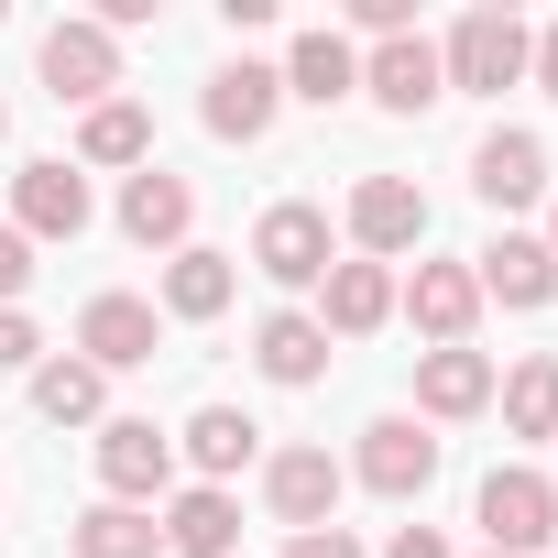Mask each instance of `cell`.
Returning a JSON list of instances; mask_svg holds the SVG:
<instances>
[{
  "mask_svg": "<svg viewBox=\"0 0 558 558\" xmlns=\"http://www.w3.org/2000/svg\"><path fill=\"white\" fill-rule=\"evenodd\" d=\"M351 241H362V263L416 252V241H427V197H416L405 175H362V186H351Z\"/></svg>",
  "mask_w": 558,
  "mask_h": 558,
  "instance_id": "9",
  "label": "cell"
},
{
  "mask_svg": "<svg viewBox=\"0 0 558 558\" xmlns=\"http://www.w3.org/2000/svg\"><path fill=\"white\" fill-rule=\"evenodd\" d=\"M77 165H132V175H143V165H154V121H143L132 99H99V110L77 121Z\"/></svg>",
  "mask_w": 558,
  "mask_h": 558,
  "instance_id": "23",
  "label": "cell"
},
{
  "mask_svg": "<svg viewBox=\"0 0 558 558\" xmlns=\"http://www.w3.org/2000/svg\"><path fill=\"white\" fill-rule=\"evenodd\" d=\"M286 558H373V547H362V536H351V525H307V536H296V547H286Z\"/></svg>",
  "mask_w": 558,
  "mask_h": 558,
  "instance_id": "30",
  "label": "cell"
},
{
  "mask_svg": "<svg viewBox=\"0 0 558 558\" xmlns=\"http://www.w3.org/2000/svg\"><path fill=\"white\" fill-rule=\"evenodd\" d=\"M77 362H99V373L154 362V307H143V296H88V318H77Z\"/></svg>",
  "mask_w": 558,
  "mask_h": 558,
  "instance_id": "18",
  "label": "cell"
},
{
  "mask_svg": "<svg viewBox=\"0 0 558 558\" xmlns=\"http://www.w3.org/2000/svg\"><path fill=\"white\" fill-rule=\"evenodd\" d=\"M0 132H12V110H0Z\"/></svg>",
  "mask_w": 558,
  "mask_h": 558,
  "instance_id": "34",
  "label": "cell"
},
{
  "mask_svg": "<svg viewBox=\"0 0 558 558\" xmlns=\"http://www.w3.org/2000/svg\"><path fill=\"white\" fill-rule=\"evenodd\" d=\"M525 77H536V88H547V99H558V23H547V34H536V56H525Z\"/></svg>",
  "mask_w": 558,
  "mask_h": 558,
  "instance_id": "32",
  "label": "cell"
},
{
  "mask_svg": "<svg viewBox=\"0 0 558 558\" xmlns=\"http://www.w3.org/2000/svg\"><path fill=\"white\" fill-rule=\"evenodd\" d=\"M340 482H351V471H340L329 449H274V460H263V504H274V514H286L296 536L340 514Z\"/></svg>",
  "mask_w": 558,
  "mask_h": 558,
  "instance_id": "10",
  "label": "cell"
},
{
  "mask_svg": "<svg viewBox=\"0 0 558 558\" xmlns=\"http://www.w3.org/2000/svg\"><path fill=\"white\" fill-rule=\"evenodd\" d=\"M471 286H482V296H504V307H547V296H558V263H547V241H536V230H504V241H482V252H471Z\"/></svg>",
  "mask_w": 558,
  "mask_h": 558,
  "instance_id": "14",
  "label": "cell"
},
{
  "mask_svg": "<svg viewBox=\"0 0 558 558\" xmlns=\"http://www.w3.org/2000/svg\"><path fill=\"white\" fill-rule=\"evenodd\" d=\"M0 23H12V12H0Z\"/></svg>",
  "mask_w": 558,
  "mask_h": 558,
  "instance_id": "35",
  "label": "cell"
},
{
  "mask_svg": "<svg viewBox=\"0 0 558 558\" xmlns=\"http://www.w3.org/2000/svg\"><path fill=\"white\" fill-rule=\"evenodd\" d=\"M165 547H175V558H241V504H230L219 482L175 493V504H165Z\"/></svg>",
  "mask_w": 558,
  "mask_h": 558,
  "instance_id": "19",
  "label": "cell"
},
{
  "mask_svg": "<svg viewBox=\"0 0 558 558\" xmlns=\"http://www.w3.org/2000/svg\"><path fill=\"white\" fill-rule=\"evenodd\" d=\"M547 536H558V493H547V471H525V460L493 471V482H482V547H493V558H536Z\"/></svg>",
  "mask_w": 558,
  "mask_h": 558,
  "instance_id": "3",
  "label": "cell"
},
{
  "mask_svg": "<svg viewBox=\"0 0 558 558\" xmlns=\"http://www.w3.org/2000/svg\"><path fill=\"white\" fill-rule=\"evenodd\" d=\"M12 230L23 241H77L88 230V175L77 165H23L12 175Z\"/></svg>",
  "mask_w": 558,
  "mask_h": 558,
  "instance_id": "12",
  "label": "cell"
},
{
  "mask_svg": "<svg viewBox=\"0 0 558 558\" xmlns=\"http://www.w3.org/2000/svg\"><path fill=\"white\" fill-rule=\"evenodd\" d=\"M274 110H286V66H252V56H241V66H219V77H208V99H197V121H208L219 143H263V132H274Z\"/></svg>",
  "mask_w": 558,
  "mask_h": 558,
  "instance_id": "7",
  "label": "cell"
},
{
  "mask_svg": "<svg viewBox=\"0 0 558 558\" xmlns=\"http://www.w3.org/2000/svg\"><path fill=\"white\" fill-rule=\"evenodd\" d=\"M471 186H482L493 208L547 197V143H536V132H482V143H471Z\"/></svg>",
  "mask_w": 558,
  "mask_h": 558,
  "instance_id": "17",
  "label": "cell"
},
{
  "mask_svg": "<svg viewBox=\"0 0 558 558\" xmlns=\"http://www.w3.org/2000/svg\"><path fill=\"white\" fill-rule=\"evenodd\" d=\"M493 395H504V427H514V438H558V362H547V351L514 362Z\"/></svg>",
  "mask_w": 558,
  "mask_h": 558,
  "instance_id": "27",
  "label": "cell"
},
{
  "mask_svg": "<svg viewBox=\"0 0 558 558\" xmlns=\"http://www.w3.org/2000/svg\"><path fill=\"white\" fill-rule=\"evenodd\" d=\"M186 219H197V186H186V175L143 165V175L121 186V230H132L143 252H186Z\"/></svg>",
  "mask_w": 558,
  "mask_h": 558,
  "instance_id": "15",
  "label": "cell"
},
{
  "mask_svg": "<svg viewBox=\"0 0 558 558\" xmlns=\"http://www.w3.org/2000/svg\"><path fill=\"white\" fill-rule=\"evenodd\" d=\"M230 286H241L230 252H197V241H186V252H165V307H175V318H219V307H230Z\"/></svg>",
  "mask_w": 558,
  "mask_h": 558,
  "instance_id": "24",
  "label": "cell"
},
{
  "mask_svg": "<svg viewBox=\"0 0 558 558\" xmlns=\"http://www.w3.org/2000/svg\"><path fill=\"white\" fill-rule=\"evenodd\" d=\"M351 88H362L351 34H329V23H318V34H296V56H286V99H318V110H329V99H351Z\"/></svg>",
  "mask_w": 558,
  "mask_h": 558,
  "instance_id": "21",
  "label": "cell"
},
{
  "mask_svg": "<svg viewBox=\"0 0 558 558\" xmlns=\"http://www.w3.org/2000/svg\"><path fill=\"white\" fill-rule=\"evenodd\" d=\"M45 88L77 99V110H99V99L121 88V34H99V23H56V34H45Z\"/></svg>",
  "mask_w": 558,
  "mask_h": 558,
  "instance_id": "8",
  "label": "cell"
},
{
  "mask_svg": "<svg viewBox=\"0 0 558 558\" xmlns=\"http://www.w3.org/2000/svg\"><path fill=\"white\" fill-rule=\"evenodd\" d=\"M384 318H395V263H362V252L329 263V286H318V329H329V340H373Z\"/></svg>",
  "mask_w": 558,
  "mask_h": 558,
  "instance_id": "13",
  "label": "cell"
},
{
  "mask_svg": "<svg viewBox=\"0 0 558 558\" xmlns=\"http://www.w3.org/2000/svg\"><path fill=\"white\" fill-rule=\"evenodd\" d=\"M252 362H263V384H318V373H329V329H318L307 307H274V318L252 329Z\"/></svg>",
  "mask_w": 558,
  "mask_h": 558,
  "instance_id": "20",
  "label": "cell"
},
{
  "mask_svg": "<svg viewBox=\"0 0 558 558\" xmlns=\"http://www.w3.org/2000/svg\"><path fill=\"white\" fill-rule=\"evenodd\" d=\"M482 405H493L482 351H416V427H449V416H482Z\"/></svg>",
  "mask_w": 558,
  "mask_h": 558,
  "instance_id": "16",
  "label": "cell"
},
{
  "mask_svg": "<svg viewBox=\"0 0 558 558\" xmlns=\"http://www.w3.org/2000/svg\"><path fill=\"white\" fill-rule=\"evenodd\" d=\"M34 351H45L34 318H23V307H0V373H34Z\"/></svg>",
  "mask_w": 558,
  "mask_h": 558,
  "instance_id": "29",
  "label": "cell"
},
{
  "mask_svg": "<svg viewBox=\"0 0 558 558\" xmlns=\"http://www.w3.org/2000/svg\"><path fill=\"white\" fill-rule=\"evenodd\" d=\"M525 56H536V34H525L514 12H460V23H449V45H438L449 88H482V99H504V88L525 77Z\"/></svg>",
  "mask_w": 558,
  "mask_h": 558,
  "instance_id": "1",
  "label": "cell"
},
{
  "mask_svg": "<svg viewBox=\"0 0 558 558\" xmlns=\"http://www.w3.org/2000/svg\"><path fill=\"white\" fill-rule=\"evenodd\" d=\"M252 449H263V427H252L241 405H197V416H186V460H197L208 482H230Z\"/></svg>",
  "mask_w": 558,
  "mask_h": 558,
  "instance_id": "25",
  "label": "cell"
},
{
  "mask_svg": "<svg viewBox=\"0 0 558 558\" xmlns=\"http://www.w3.org/2000/svg\"><path fill=\"white\" fill-rule=\"evenodd\" d=\"M329 263H340L329 208H307V197L263 208V230H252V274H274V286H329Z\"/></svg>",
  "mask_w": 558,
  "mask_h": 558,
  "instance_id": "2",
  "label": "cell"
},
{
  "mask_svg": "<svg viewBox=\"0 0 558 558\" xmlns=\"http://www.w3.org/2000/svg\"><path fill=\"white\" fill-rule=\"evenodd\" d=\"M395 307L438 340V351H471V318H482V286H471V263H416L405 286H395Z\"/></svg>",
  "mask_w": 558,
  "mask_h": 558,
  "instance_id": "6",
  "label": "cell"
},
{
  "mask_svg": "<svg viewBox=\"0 0 558 558\" xmlns=\"http://www.w3.org/2000/svg\"><path fill=\"white\" fill-rule=\"evenodd\" d=\"M362 88H373L384 110H405V121H416V110H438V99H449V66H438V45H427V34H395V45H373V56H362Z\"/></svg>",
  "mask_w": 558,
  "mask_h": 558,
  "instance_id": "11",
  "label": "cell"
},
{
  "mask_svg": "<svg viewBox=\"0 0 558 558\" xmlns=\"http://www.w3.org/2000/svg\"><path fill=\"white\" fill-rule=\"evenodd\" d=\"M66 536H77V558H154V547H165V525H154L143 504H88Z\"/></svg>",
  "mask_w": 558,
  "mask_h": 558,
  "instance_id": "26",
  "label": "cell"
},
{
  "mask_svg": "<svg viewBox=\"0 0 558 558\" xmlns=\"http://www.w3.org/2000/svg\"><path fill=\"white\" fill-rule=\"evenodd\" d=\"M384 558H449V536H438V525H395V547H384Z\"/></svg>",
  "mask_w": 558,
  "mask_h": 558,
  "instance_id": "31",
  "label": "cell"
},
{
  "mask_svg": "<svg viewBox=\"0 0 558 558\" xmlns=\"http://www.w3.org/2000/svg\"><path fill=\"white\" fill-rule=\"evenodd\" d=\"M23 286H34V241H23V230H12V219H0V307H12V296H23Z\"/></svg>",
  "mask_w": 558,
  "mask_h": 558,
  "instance_id": "28",
  "label": "cell"
},
{
  "mask_svg": "<svg viewBox=\"0 0 558 558\" xmlns=\"http://www.w3.org/2000/svg\"><path fill=\"white\" fill-rule=\"evenodd\" d=\"M482 558H493V547H482Z\"/></svg>",
  "mask_w": 558,
  "mask_h": 558,
  "instance_id": "36",
  "label": "cell"
},
{
  "mask_svg": "<svg viewBox=\"0 0 558 558\" xmlns=\"http://www.w3.org/2000/svg\"><path fill=\"white\" fill-rule=\"evenodd\" d=\"M99 482H110V504H165L175 438H165L154 416H110V427H99Z\"/></svg>",
  "mask_w": 558,
  "mask_h": 558,
  "instance_id": "4",
  "label": "cell"
},
{
  "mask_svg": "<svg viewBox=\"0 0 558 558\" xmlns=\"http://www.w3.org/2000/svg\"><path fill=\"white\" fill-rule=\"evenodd\" d=\"M99 405H110V373L99 362H34V416L45 427H99Z\"/></svg>",
  "mask_w": 558,
  "mask_h": 558,
  "instance_id": "22",
  "label": "cell"
},
{
  "mask_svg": "<svg viewBox=\"0 0 558 558\" xmlns=\"http://www.w3.org/2000/svg\"><path fill=\"white\" fill-rule=\"evenodd\" d=\"M351 471H362V482H373L384 504H416V493L438 482V438H427L416 416H373V427H362V460H351Z\"/></svg>",
  "mask_w": 558,
  "mask_h": 558,
  "instance_id": "5",
  "label": "cell"
},
{
  "mask_svg": "<svg viewBox=\"0 0 558 558\" xmlns=\"http://www.w3.org/2000/svg\"><path fill=\"white\" fill-rule=\"evenodd\" d=\"M547 263H558V219H547Z\"/></svg>",
  "mask_w": 558,
  "mask_h": 558,
  "instance_id": "33",
  "label": "cell"
}]
</instances>
